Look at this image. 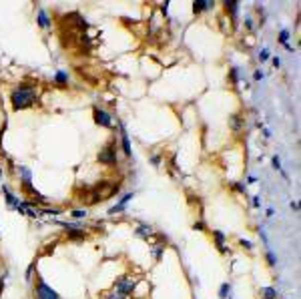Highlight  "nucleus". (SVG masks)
Segmentation results:
<instances>
[{
  "label": "nucleus",
  "instance_id": "nucleus-35",
  "mask_svg": "<svg viewBox=\"0 0 301 299\" xmlns=\"http://www.w3.org/2000/svg\"><path fill=\"white\" fill-rule=\"evenodd\" d=\"M251 203H253L255 209H261V197H259V195H255V197L251 199Z\"/></svg>",
  "mask_w": 301,
  "mask_h": 299
},
{
  "label": "nucleus",
  "instance_id": "nucleus-20",
  "mask_svg": "<svg viewBox=\"0 0 301 299\" xmlns=\"http://www.w3.org/2000/svg\"><path fill=\"white\" fill-rule=\"evenodd\" d=\"M219 299H229V297H233V285L231 283H221V287H219Z\"/></svg>",
  "mask_w": 301,
  "mask_h": 299
},
{
  "label": "nucleus",
  "instance_id": "nucleus-14",
  "mask_svg": "<svg viewBox=\"0 0 301 299\" xmlns=\"http://www.w3.org/2000/svg\"><path fill=\"white\" fill-rule=\"evenodd\" d=\"M229 126H231V130H233V132H239V130L245 126L243 116H241L239 112H233V114L229 116Z\"/></svg>",
  "mask_w": 301,
  "mask_h": 299
},
{
  "label": "nucleus",
  "instance_id": "nucleus-24",
  "mask_svg": "<svg viewBox=\"0 0 301 299\" xmlns=\"http://www.w3.org/2000/svg\"><path fill=\"white\" fill-rule=\"evenodd\" d=\"M265 259H267V263H269L271 267H275V265H277V257H275V253H273L271 249H267V253H265Z\"/></svg>",
  "mask_w": 301,
  "mask_h": 299
},
{
  "label": "nucleus",
  "instance_id": "nucleus-12",
  "mask_svg": "<svg viewBox=\"0 0 301 299\" xmlns=\"http://www.w3.org/2000/svg\"><path fill=\"white\" fill-rule=\"evenodd\" d=\"M134 235H136V237H140V239H144V241H148V237L153 235V227H150L148 223H136V227H134Z\"/></svg>",
  "mask_w": 301,
  "mask_h": 299
},
{
  "label": "nucleus",
  "instance_id": "nucleus-26",
  "mask_svg": "<svg viewBox=\"0 0 301 299\" xmlns=\"http://www.w3.org/2000/svg\"><path fill=\"white\" fill-rule=\"evenodd\" d=\"M271 165H273V169H275V171H281V173H283V167H281V159H279V155H273Z\"/></svg>",
  "mask_w": 301,
  "mask_h": 299
},
{
  "label": "nucleus",
  "instance_id": "nucleus-7",
  "mask_svg": "<svg viewBox=\"0 0 301 299\" xmlns=\"http://www.w3.org/2000/svg\"><path fill=\"white\" fill-rule=\"evenodd\" d=\"M132 199H134V191L124 193V195H122V197H120V199H118V201H116V203H114V205H112L106 213H108V215H120V213H124V211H126V205H128Z\"/></svg>",
  "mask_w": 301,
  "mask_h": 299
},
{
  "label": "nucleus",
  "instance_id": "nucleus-9",
  "mask_svg": "<svg viewBox=\"0 0 301 299\" xmlns=\"http://www.w3.org/2000/svg\"><path fill=\"white\" fill-rule=\"evenodd\" d=\"M0 191H2V195H4V201H6V205H8V209H14L16 211V207L20 205V197H16L6 185H2L0 187Z\"/></svg>",
  "mask_w": 301,
  "mask_h": 299
},
{
  "label": "nucleus",
  "instance_id": "nucleus-1",
  "mask_svg": "<svg viewBox=\"0 0 301 299\" xmlns=\"http://www.w3.org/2000/svg\"><path fill=\"white\" fill-rule=\"evenodd\" d=\"M38 90L34 84L30 82H22L18 84L12 92H10V104H12V110L18 112V110H24V108H30L38 102Z\"/></svg>",
  "mask_w": 301,
  "mask_h": 299
},
{
  "label": "nucleus",
  "instance_id": "nucleus-28",
  "mask_svg": "<svg viewBox=\"0 0 301 299\" xmlns=\"http://www.w3.org/2000/svg\"><path fill=\"white\" fill-rule=\"evenodd\" d=\"M269 58H271L269 48H261V50H259V60H261V62H265V60H269Z\"/></svg>",
  "mask_w": 301,
  "mask_h": 299
},
{
  "label": "nucleus",
  "instance_id": "nucleus-15",
  "mask_svg": "<svg viewBox=\"0 0 301 299\" xmlns=\"http://www.w3.org/2000/svg\"><path fill=\"white\" fill-rule=\"evenodd\" d=\"M241 80H243V72H241V68H239L237 64H233V66L229 68V82H231L233 86H237Z\"/></svg>",
  "mask_w": 301,
  "mask_h": 299
},
{
  "label": "nucleus",
  "instance_id": "nucleus-29",
  "mask_svg": "<svg viewBox=\"0 0 301 299\" xmlns=\"http://www.w3.org/2000/svg\"><path fill=\"white\" fill-rule=\"evenodd\" d=\"M239 245H241L243 249H247V251H253V249H255V245H253L249 239H239Z\"/></svg>",
  "mask_w": 301,
  "mask_h": 299
},
{
  "label": "nucleus",
  "instance_id": "nucleus-19",
  "mask_svg": "<svg viewBox=\"0 0 301 299\" xmlns=\"http://www.w3.org/2000/svg\"><path fill=\"white\" fill-rule=\"evenodd\" d=\"M289 36H291V32H289L287 28H283V30L279 32V38H277V40H279V44H283V46H285V50L293 52V46L289 44Z\"/></svg>",
  "mask_w": 301,
  "mask_h": 299
},
{
  "label": "nucleus",
  "instance_id": "nucleus-8",
  "mask_svg": "<svg viewBox=\"0 0 301 299\" xmlns=\"http://www.w3.org/2000/svg\"><path fill=\"white\" fill-rule=\"evenodd\" d=\"M18 179H20V187L22 189L32 187V171L26 165H18Z\"/></svg>",
  "mask_w": 301,
  "mask_h": 299
},
{
  "label": "nucleus",
  "instance_id": "nucleus-17",
  "mask_svg": "<svg viewBox=\"0 0 301 299\" xmlns=\"http://www.w3.org/2000/svg\"><path fill=\"white\" fill-rule=\"evenodd\" d=\"M66 233H68V239H70V241H76V243L84 241V237H86L84 227H80V229H70V231H66Z\"/></svg>",
  "mask_w": 301,
  "mask_h": 299
},
{
  "label": "nucleus",
  "instance_id": "nucleus-40",
  "mask_svg": "<svg viewBox=\"0 0 301 299\" xmlns=\"http://www.w3.org/2000/svg\"><path fill=\"white\" fill-rule=\"evenodd\" d=\"M265 215H267V217H273V215H275V209H273V207H269V209L265 211Z\"/></svg>",
  "mask_w": 301,
  "mask_h": 299
},
{
  "label": "nucleus",
  "instance_id": "nucleus-22",
  "mask_svg": "<svg viewBox=\"0 0 301 299\" xmlns=\"http://www.w3.org/2000/svg\"><path fill=\"white\" fill-rule=\"evenodd\" d=\"M70 215L74 219H84V217H88V209H72Z\"/></svg>",
  "mask_w": 301,
  "mask_h": 299
},
{
  "label": "nucleus",
  "instance_id": "nucleus-3",
  "mask_svg": "<svg viewBox=\"0 0 301 299\" xmlns=\"http://www.w3.org/2000/svg\"><path fill=\"white\" fill-rule=\"evenodd\" d=\"M116 142H106L100 151H98V163L104 167H116L118 165V157H116Z\"/></svg>",
  "mask_w": 301,
  "mask_h": 299
},
{
  "label": "nucleus",
  "instance_id": "nucleus-41",
  "mask_svg": "<svg viewBox=\"0 0 301 299\" xmlns=\"http://www.w3.org/2000/svg\"><path fill=\"white\" fill-rule=\"evenodd\" d=\"M247 181H249V183H255V181H257V177H255V175H249V179H247Z\"/></svg>",
  "mask_w": 301,
  "mask_h": 299
},
{
  "label": "nucleus",
  "instance_id": "nucleus-33",
  "mask_svg": "<svg viewBox=\"0 0 301 299\" xmlns=\"http://www.w3.org/2000/svg\"><path fill=\"white\" fill-rule=\"evenodd\" d=\"M231 187H233L237 193H245V189H247V187H245V183H233Z\"/></svg>",
  "mask_w": 301,
  "mask_h": 299
},
{
  "label": "nucleus",
  "instance_id": "nucleus-32",
  "mask_svg": "<svg viewBox=\"0 0 301 299\" xmlns=\"http://www.w3.org/2000/svg\"><path fill=\"white\" fill-rule=\"evenodd\" d=\"M243 24H245V28H247V30H253V28H255V24H253V18H251V16H245V18H243Z\"/></svg>",
  "mask_w": 301,
  "mask_h": 299
},
{
  "label": "nucleus",
  "instance_id": "nucleus-5",
  "mask_svg": "<svg viewBox=\"0 0 301 299\" xmlns=\"http://www.w3.org/2000/svg\"><path fill=\"white\" fill-rule=\"evenodd\" d=\"M118 146L124 155V159H132V144H130V138H128V132H126V126L122 120H118Z\"/></svg>",
  "mask_w": 301,
  "mask_h": 299
},
{
  "label": "nucleus",
  "instance_id": "nucleus-37",
  "mask_svg": "<svg viewBox=\"0 0 301 299\" xmlns=\"http://www.w3.org/2000/svg\"><path fill=\"white\" fill-rule=\"evenodd\" d=\"M259 128L263 130V134H265V138H269V136H271V130H269L267 126H261V124H259Z\"/></svg>",
  "mask_w": 301,
  "mask_h": 299
},
{
  "label": "nucleus",
  "instance_id": "nucleus-38",
  "mask_svg": "<svg viewBox=\"0 0 301 299\" xmlns=\"http://www.w3.org/2000/svg\"><path fill=\"white\" fill-rule=\"evenodd\" d=\"M161 10H163V14H165V16H169V2H165V4L161 6Z\"/></svg>",
  "mask_w": 301,
  "mask_h": 299
},
{
  "label": "nucleus",
  "instance_id": "nucleus-16",
  "mask_svg": "<svg viewBox=\"0 0 301 299\" xmlns=\"http://www.w3.org/2000/svg\"><path fill=\"white\" fill-rule=\"evenodd\" d=\"M213 6H215V2H205V0H195V2H193V12H195V14H201V12H205V10L213 8Z\"/></svg>",
  "mask_w": 301,
  "mask_h": 299
},
{
  "label": "nucleus",
  "instance_id": "nucleus-10",
  "mask_svg": "<svg viewBox=\"0 0 301 299\" xmlns=\"http://www.w3.org/2000/svg\"><path fill=\"white\" fill-rule=\"evenodd\" d=\"M36 24H38L42 30H50V26H52V18L48 16V12H46L44 8H38V12H36Z\"/></svg>",
  "mask_w": 301,
  "mask_h": 299
},
{
  "label": "nucleus",
  "instance_id": "nucleus-23",
  "mask_svg": "<svg viewBox=\"0 0 301 299\" xmlns=\"http://www.w3.org/2000/svg\"><path fill=\"white\" fill-rule=\"evenodd\" d=\"M34 267H36V263H30L28 267H26V273H24V279L30 283L32 279H34Z\"/></svg>",
  "mask_w": 301,
  "mask_h": 299
},
{
  "label": "nucleus",
  "instance_id": "nucleus-13",
  "mask_svg": "<svg viewBox=\"0 0 301 299\" xmlns=\"http://www.w3.org/2000/svg\"><path fill=\"white\" fill-rule=\"evenodd\" d=\"M239 8H241V4H239V2H225V10L229 12L233 26H237V18H239Z\"/></svg>",
  "mask_w": 301,
  "mask_h": 299
},
{
  "label": "nucleus",
  "instance_id": "nucleus-36",
  "mask_svg": "<svg viewBox=\"0 0 301 299\" xmlns=\"http://www.w3.org/2000/svg\"><path fill=\"white\" fill-rule=\"evenodd\" d=\"M269 60L273 62V66H275V68H279V66H281V56H271Z\"/></svg>",
  "mask_w": 301,
  "mask_h": 299
},
{
  "label": "nucleus",
  "instance_id": "nucleus-21",
  "mask_svg": "<svg viewBox=\"0 0 301 299\" xmlns=\"http://www.w3.org/2000/svg\"><path fill=\"white\" fill-rule=\"evenodd\" d=\"M68 80H70V76H68L66 70H56L54 76H52V82H54V84H68Z\"/></svg>",
  "mask_w": 301,
  "mask_h": 299
},
{
  "label": "nucleus",
  "instance_id": "nucleus-25",
  "mask_svg": "<svg viewBox=\"0 0 301 299\" xmlns=\"http://www.w3.org/2000/svg\"><path fill=\"white\" fill-rule=\"evenodd\" d=\"M148 161H150V165H153V167H161L163 157H161V155H150V157H148Z\"/></svg>",
  "mask_w": 301,
  "mask_h": 299
},
{
  "label": "nucleus",
  "instance_id": "nucleus-2",
  "mask_svg": "<svg viewBox=\"0 0 301 299\" xmlns=\"http://www.w3.org/2000/svg\"><path fill=\"white\" fill-rule=\"evenodd\" d=\"M34 299H62V297L36 273V279H34Z\"/></svg>",
  "mask_w": 301,
  "mask_h": 299
},
{
  "label": "nucleus",
  "instance_id": "nucleus-31",
  "mask_svg": "<svg viewBox=\"0 0 301 299\" xmlns=\"http://www.w3.org/2000/svg\"><path fill=\"white\" fill-rule=\"evenodd\" d=\"M102 299H126V297H122V295H118V293H114V291H108V293L102 295Z\"/></svg>",
  "mask_w": 301,
  "mask_h": 299
},
{
  "label": "nucleus",
  "instance_id": "nucleus-4",
  "mask_svg": "<svg viewBox=\"0 0 301 299\" xmlns=\"http://www.w3.org/2000/svg\"><path fill=\"white\" fill-rule=\"evenodd\" d=\"M134 287H136V281H134V277H130V275H120V277H116L114 283H112V291L118 293V295H122V297L132 295Z\"/></svg>",
  "mask_w": 301,
  "mask_h": 299
},
{
  "label": "nucleus",
  "instance_id": "nucleus-27",
  "mask_svg": "<svg viewBox=\"0 0 301 299\" xmlns=\"http://www.w3.org/2000/svg\"><path fill=\"white\" fill-rule=\"evenodd\" d=\"M163 251H165V247H163V245L153 247V257H155L157 261H161V259H163Z\"/></svg>",
  "mask_w": 301,
  "mask_h": 299
},
{
  "label": "nucleus",
  "instance_id": "nucleus-18",
  "mask_svg": "<svg viewBox=\"0 0 301 299\" xmlns=\"http://www.w3.org/2000/svg\"><path fill=\"white\" fill-rule=\"evenodd\" d=\"M259 297L261 299H277L279 297V291L275 287H261L259 289Z\"/></svg>",
  "mask_w": 301,
  "mask_h": 299
},
{
  "label": "nucleus",
  "instance_id": "nucleus-6",
  "mask_svg": "<svg viewBox=\"0 0 301 299\" xmlns=\"http://www.w3.org/2000/svg\"><path fill=\"white\" fill-rule=\"evenodd\" d=\"M92 118L98 126H104V128H112L114 120H112V114L106 110V108H100V106H94L92 108Z\"/></svg>",
  "mask_w": 301,
  "mask_h": 299
},
{
  "label": "nucleus",
  "instance_id": "nucleus-11",
  "mask_svg": "<svg viewBox=\"0 0 301 299\" xmlns=\"http://www.w3.org/2000/svg\"><path fill=\"white\" fill-rule=\"evenodd\" d=\"M213 241H215V247H217V249H219L223 255H227V253H229V247L225 245L227 237H225V233H223V231L215 229V231H213Z\"/></svg>",
  "mask_w": 301,
  "mask_h": 299
},
{
  "label": "nucleus",
  "instance_id": "nucleus-39",
  "mask_svg": "<svg viewBox=\"0 0 301 299\" xmlns=\"http://www.w3.org/2000/svg\"><path fill=\"white\" fill-rule=\"evenodd\" d=\"M289 207H291V211H295V213L299 211V203H297V201H291V205H289Z\"/></svg>",
  "mask_w": 301,
  "mask_h": 299
},
{
  "label": "nucleus",
  "instance_id": "nucleus-34",
  "mask_svg": "<svg viewBox=\"0 0 301 299\" xmlns=\"http://www.w3.org/2000/svg\"><path fill=\"white\" fill-rule=\"evenodd\" d=\"M193 229H195V231H205V229H207V227H205V221H195Z\"/></svg>",
  "mask_w": 301,
  "mask_h": 299
},
{
  "label": "nucleus",
  "instance_id": "nucleus-30",
  "mask_svg": "<svg viewBox=\"0 0 301 299\" xmlns=\"http://www.w3.org/2000/svg\"><path fill=\"white\" fill-rule=\"evenodd\" d=\"M263 78H265V72H263L261 68H257V70L253 72V80H255V82H261Z\"/></svg>",
  "mask_w": 301,
  "mask_h": 299
},
{
  "label": "nucleus",
  "instance_id": "nucleus-42",
  "mask_svg": "<svg viewBox=\"0 0 301 299\" xmlns=\"http://www.w3.org/2000/svg\"><path fill=\"white\" fill-rule=\"evenodd\" d=\"M0 179H2V169H0Z\"/></svg>",
  "mask_w": 301,
  "mask_h": 299
}]
</instances>
